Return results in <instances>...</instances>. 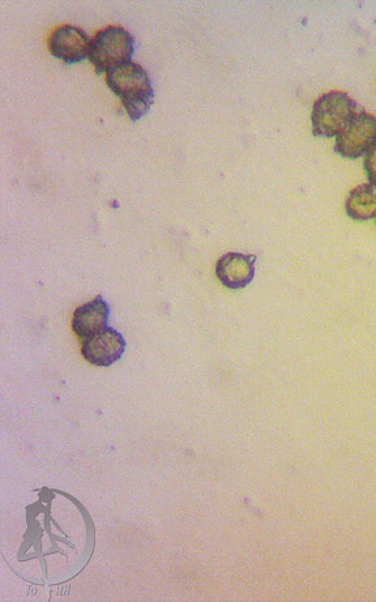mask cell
I'll use <instances>...</instances> for the list:
<instances>
[{"instance_id":"2","label":"cell","mask_w":376,"mask_h":602,"mask_svg":"<svg viewBox=\"0 0 376 602\" xmlns=\"http://www.w3.org/2000/svg\"><path fill=\"white\" fill-rule=\"evenodd\" d=\"M134 53V36L119 25H110L92 38L88 58L98 74H108L114 68L132 62Z\"/></svg>"},{"instance_id":"8","label":"cell","mask_w":376,"mask_h":602,"mask_svg":"<svg viewBox=\"0 0 376 602\" xmlns=\"http://www.w3.org/2000/svg\"><path fill=\"white\" fill-rule=\"evenodd\" d=\"M109 317V303L104 300V297L97 296L75 310L72 328L79 337L89 339L108 328Z\"/></svg>"},{"instance_id":"1","label":"cell","mask_w":376,"mask_h":602,"mask_svg":"<svg viewBox=\"0 0 376 602\" xmlns=\"http://www.w3.org/2000/svg\"><path fill=\"white\" fill-rule=\"evenodd\" d=\"M106 83L122 100L131 121H139L151 110L155 102V89L151 78L139 63L122 64L106 74Z\"/></svg>"},{"instance_id":"3","label":"cell","mask_w":376,"mask_h":602,"mask_svg":"<svg viewBox=\"0 0 376 602\" xmlns=\"http://www.w3.org/2000/svg\"><path fill=\"white\" fill-rule=\"evenodd\" d=\"M357 102L344 92H329L316 100L311 114L313 132L318 138H335L357 114Z\"/></svg>"},{"instance_id":"9","label":"cell","mask_w":376,"mask_h":602,"mask_svg":"<svg viewBox=\"0 0 376 602\" xmlns=\"http://www.w3.org/2000/svg\"><path fill=\"white\" fill-rule=\"evenodd\" d=\"M346 215L352 220L376 219V189L371 185H360L350 191L345 203Z\"/></svg>"},{"instance_id":"5","label":"cell","mask_w":376,"mask_h":602,"mask_svg":"<svg viewBox=\"0 0 376 602\" xmlns=\"http://www.w3.org/2000/svg\"><path fill=\"white\" fill-rule=\"evenodd\" d=\"M91 41L83 29L75 25H62L51 33L49 49L53 57L64 63H80L89 57Z\"/></svg>"},{"instance_id":"4","label":"cell","mask_w":376,"mask_h":602,"mask_svg":"<svg viewBox=\"0 0 376 602\" xmlns=\"http://www.w3.org/2000/svg\"><path fill=\"white\" fill-rule=\"evenodd\" d=\"M376 144V118L373 114L360 111L340 135L336 136L335 152L345 159L356 160Z\"/></svg>"},{"instance_id":"7","label":"cell","mask_w":376,"mask_h":602,"mask_svg":"<svg viewBox=\"0 0 376 602\" xmlns=\"http://www.w3.org/2000/svg\"><path fill=\"white\" fill-rule=\"evenodd\" d=\"M256 255L229 253L216 264L217 279L228 289H245L255 277Z\"/></svg>"},{"instance_id":"6","label":"cell","mask_w":376,"mask_h":602,"mask_svg":"<svg viewBox=\"0 0 376 602\" xmlns=\"http://www.w3.org/2000/svg\"><path fill=\"white\" fill-rule=\"evenodd\" d=\"M125 350V337L114 328L108 327L98 335L85 340L81 353L89 364L109 367L121 360Z\"/></svg>"},{"instance_id":"10","label":"cell","mask_w":376,"mask_h":602,"mask_svg":"<svg viewBox=\"0 0 376 602\" xmlns=\"http://www.w3.org/2000/svg\"><path fill=\"white\" fill-rule=\"evenodd\" d=\"M365 170L370 185L376 189V144L365 156Z\"/></svg>"}]
</instances>
